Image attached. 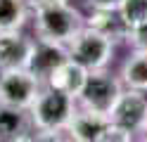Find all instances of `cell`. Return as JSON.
I'll return each instance as SVG.
<instances>
[{
	"mask_svg": "<svg viewBox=\"0 0 147 142\" xmlns=\"http://www.w3.org/2000/svg\"><path fill=\"white\" fill-rule=\"evenodd\" d=\"M145 133H147V123H145Z\"/></svg>",
	"mask_w": 147,
	"mask_h": 142,
	"instance_id": "7402d4cb",
	"label": "cell"
},
{
	"mask_svg": "<svg viewBox=\"0 0 147 142\" xmlns=\"http://www.w3.org/2000/svg\"><path fill=\"white\" fill-rule=\"evenodd\" d=\"M26 19L24 0H0V31H14Z\"/></svg>",
	"mask_w": 147,
	"mask_h": 142,
	"instance_id": "5bb4252c",
	"label": "cell"
},
{
	"mask_svg": "<svg viewBox=\"0 0 147 142\" xmlns=\"http://www.w3.org/2000/svg\"><path fill=\"white\" fill-rule=\"evenodd\" d=\"M93 9H119L121 0H88Z\"/></svg>",
	"mask_w": 147,
	"mask_h": 142,
	"instance_id": "ac0fdd59",
	"label": "cell"
},
{
	"mask_svg": "<svg viewBox=\"0 0 147 142\" xmlns=\"http://www.w3.org/2000/svg\"><path fill=\"white\" fill-rule=\"evenodd\" d=\"M36 142H64V140L57 135V130H40L36 135Z\"/></svg>",
	"mask_w": 147,
	"mask_h": 142,
	"instance_id": "d6986e66",
	"label": "cell"
},
{
	"mask_svg": "<svg viewBox=\"0 0 147 142\" xmlns=\"http://www.w3.org/2000/svg\"><path fill=\"white\" fill-rule=\"evenodd\" d=\"M121 92H123V88L119 78H114V76H109L105 71H93V73H88L83 88L78 92V100L83 104V109L109 116V111L116 104Z\"/></svg>",
	"mask_w": 147,
	"mask_h": 142,
	"instance_id": "277c9868",
	"label": "cell"
},
{
	"mask_svg": "<svg viewBox=\"0 0 147 142\" xmlns=\"http://www.w3.org/2000/svg\"><path fill=\"white\" fill-rule=\"evenodd\" d=\"M24 130H26L24 111L5 104V107L0 109V137L3 140H14L17 135H22Z\"/></svg>",
	"mask_w": 147,
	"mask_h": 142,
	"instance_id": "4fadbf2b",
	"label": "cell"
},
{
	"mask_svg": "<svg viewBox=\"0 0 147 142\" xmlns=\"http://www.w3.org/2000/svg\"><path fill=\"white\" fill-rule=\"evenodd\" d=\"M128 43L133 45V50H147V19L140 24H135L131 31H128Z\"/></svg>",
	"mask_w": 147,
	"mask_h": 142,
	"instance_id": "2e32d148",
	"label": "cell"
},
{
	"mask_svg": "<svg viewBox=\"0 0 147 142\" xmlns=\"http://www.w3.org/2000/svg\"><path fill=\"white\" fill-rule=\"evenodd\" d=\"M69 59V50L62 43H52V40H38L33 43L31 57L26 62V71H31L40 83L48 81V76L62 66L64 62Z\"/></svg>",
	"mask_w": 147,
	"mask_h": 142,
	"instance_id": "52a82bcc",
	"label": "cell"
},
{
	"mask_svg": "<svg viewBox=\"0 0 147 142\" xmlns=\"http://www.w3.org/2000/svg\"><path fill=\"white\" fill-rule=\"evenodd\" d=\"M33 43L14 31H0V69H26V62L31 57Z\"/></svg>",
	"mask_w": 147,
	"mask_h": 142,
	"instance_id": "9c48e42d",
	"label": "cell"
},
{
	"mask_svg": "<svg viewBox=\"0 0 147 142\" xmlns=\"http://www.w3.org/2000/svg\"><path fill=\"white\" fill-rule=\"evenodd\" d=\"M121 83L131 90L147 92V50H133L121 66Z\"/></svg>",
	"mask_w": 147,
	"mask_h": 142,
	"instance_id": "7c38bea8",
	"label": "cell"
},
{
	"mask_svg": "<svg viewBox=\"0 0 147 142\" xmlns=\"http://www.w3.org/2000/svg\"><path fill=\"white\" fill-rule=\"evenodd\" d=\"M140 142H147V137H142V140H140Z\"/></svg>",
	"mask_w": 147,
	"mask_h": 142,
	"instance_id": "44dd1931",
	"label": "cell"
},
{
	"mask_svg": "<svg viewBox=\"0 0 147 142\" xmlns=\"http://www.w3.org/2000/svg\"><path fill=\"white\" fill-rule=\"evenodd\" d=\"M74 111V97L62 90H40V95L36 97L31 104V114H33V123L38 130H62L67 128V123L71 121Z\"/></svg>",
	"mask_w": 147,
	"mask_h": 142,
	"instance_id": "3957f363",
	"label": "cell"
},
{
	"mask_svg": "<svg viewBox=\"0 0 147 142\" xmlns=\"http://www.w3.org/2000/svg\"><path fill=\"white\" fill-rule=\"evenodd\" d=\"M88 26L95 28V31L105 33L112 40H126L128 38V26L123 24L119 9H93L88 17Z\"/></svg>",
	"mask_w": 147,
	"mask_h": 142,
	"instance_id": "8fae6325",
	"label": "cell"
},
{
	"mask_svg": "<svg viewBox=\"0 0 147 142\" xmlns=\"http://www.w3.org/2000/svg\"><path fill=\"white\" fill-rule=\"evenodd\" d=\"M109 126H112L109 116H105V114H97L90 109H78V111H74L71 121L67 123V130L74 142H97Z\"/></svg>",
	"mask_w": 147,
	"mask_h": 142,
	"instance_id": "ba28073f",
	"label": "cell"
},
{
	"mask_svg": "<svg viewBox=\"0 0 147 142\" xmlns=\"http://www.w3.org/2000/svg\"><path fill=\"white\" fill-rule=\"evenodd\" d=\"M112 55L114 40L90 26H83L69 43V59H74L88 71H102L112 62Z\"/></svg>",
	"mask_w": 147,
	"mask_h": 142,
	"instance_id": "7a4b0ae2",
	"label": "cell"
},
{
	"mask_svg": "<svg viewBox=\"0 0 147 142\" xmlns=\"http://www.w3.org/2000/svg\"><path fill=\"white\" fill-rule=\"evenodd\" d=\"M36 28H38L40 40L69 45L71 38L83 28V17L67 0L36 5Z\"/></svg>",
	"mask_w": 147,
	"mask_h": 142,
	"instance_id": "6da1fadb",
	"label": "cell"
},
{
	"mask_svg": "<svg viewBox=\"0 0 147 142\" xmlns=\"http://www.w3.org/2000/svg\"><path fill=\"white\" fill-rule=\"evenodd\" d=\"M97 142H133V133H128L123 128H116V126H109Z\"/></svg>",
	"mask_w": 147,
	"mask_h": 142,
	"instance_id": "e0dca14e",
	"label": "cell"
},
{
	"mask_svg": "<svg viewBox=\"0 0 147 142\" xmlns=\"http://www.w3.org/2000/svg\"><path fill=\"white\" fill-rule=\"evenodd\" d=\"M119 14H121L123 24L128 26V31L147 19V0H121L119 5Z\"/></svg>",
	"mask_w": 147,
	"mask_h": 142,
	"instance_id": "9a60e30c",
	"label": "cell"
},
{
	"mask_svg": "<svg viewBox=\"0 0 147 142\" xmlns=\"http://www.w3.org/2000/svg\"><path fill=\"white\" fill-rule=\"evenodd\" d=\"M88 73L90 71L83 69L81 64H76L74 59H67L62 66H57V69L48 76L45 85H48V88H55V90H62V92L71 95V97H78V92L83 88Z\"/></svg>",
	"mask_w": 147,
	"mask_h": 142,
	"instance_id": "30bf717a",
	"label": "cell"
},
{
	"mask_svg": "<svg viewBox=\"0 0 147 142\" xmlns=\"http://www.w3.org/2000/svg\"><path fill=\"white\" fill-rule=\"evenodd\" d=\"M36 5H45V3H59V0H33Z\"/></svg>",
	"mask_w": 147,
	"mask_h": 142,
	"instance_id": "ffe728a7",
	"label": "cell"
},
{
	"mask_svg": "<svg viewBox=\"0 0 147 142\" xmlns=\"http://www.w3.org/2000/svg\"><path fill=\"white\" fill-rule=\"evenodd\" d=\"M38 95H40V81L26 69L5 71L0 78V100L7 107L26 109L36 102Z\"/></svg>",
	"mask_w": 147,
	"mask_h": 142,
	"instance_id": "5b68a950",
	"label": "cell"
},
{
	"mask_svg": "<svg viewBox=\"0 0 147 142\" xmlns=\"http://www.w3.org/2000/svg\"><path fill=\"white\" fill-rule=\"evenodd\" d=\"M109 123L116 128H123L128 133L145 130V123H147V97H145V92L126 88L119 95L112 111H109Z\"/></svg>",
	"mask_w": 147,
	"mask_h": 142,
	"instance_id": "8992f818",
	"label": "cell"
}]
</instances>
